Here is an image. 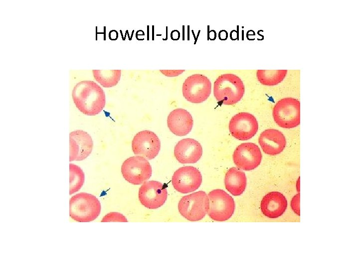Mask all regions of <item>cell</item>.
Wrapping results in <instances>:
<instances>
[{"instance_id":"cell-1","label":"cell","mask_w":359,"mask_h":269,"mask_svg":"<svg viewBox=\"0 0 359 269\" xmlns=\"http://www.w3.org/2000/svg\"><path fill=\"white\" fill-rule=\"evenodd\" d=\"M72 97L78 109L87 116L98 115L106 104L103 90L92 81H82L76 84L72 92Z\"/></svg>"},{"instance_id":"cell-2","label":"cell","mask_w":359,"mask_h":269,"mask_svg":"<svg viewBox=\"0 0 359 269\" xmlns=\"http://www.w3.org/2000/svg\"><path fill=\"white\" fill-rule=\"evenodd\" d=\"M244 91L243 81L234 74L221 75L214 83V97L222 104L231 105L236 104L243 97Z\"/></svg>"},{"instance_id":"cell-3","label":"cell","mask_w":359,"mask_h":269,"mask_svg":"<svg viewBox=\"0 0 359 269\" xmlns=\"http://www.w3.org/2000/svg\"><path fill=\"white\" fill-rule=\"evenodd\" d=\"M101 212V204L94 195L81 192L69 200V215L79 222H89L96 219Z\"/></svg>"},{"instance_id":"cell-4","label":"cell","mask_w":359,"mask_h":269,"mask_svg":"<svg viewBox=\"0 0 359 269\" xmlns=\"http://www.w3.org/2000/svg\"><path fill=\"white\" fill-rule=\"evenodd\" d=\"M209 205L206 193L199 191L182 197L179 203L178 209L180 214L186 219L196 221L205 216Z\"/></svg>"},{"instance_id":"cell-5","label":"cell","mask_w":359,"mask_h":269,"mask_svg":"<svg viewBox=\"0 0 359 269\" xmlns=\"http://www.w3.org/2000/svg\"><path fill=\"white\" fill-rule=\"evenodd\" d=\"M275 123L280 127L290 129L300 123V102L296 99L285 98L278 101L273 110Z\"/></svg>"},{"instance_id":"cell-6","label":"cell","mask_w":359,"mask_h":269,"mask_svg":"<svg viewBox=\"0 0 359 269\" xmlns=\"http://www.w3.org/2000/svg\"><path fill=\"white\" fill-rule=\"evenodd\" d=\"M209 199L208 216L213 220L223 221L229 219L235 209L232 197L221 189H215L208 194Z\"/></svg>"},{"instance_id":"cell-7","label":"cell","mask_w":359,"mask_h":269,"mask_svg":"<svg viewBox=\"0 0 359 269\" xmlns=\"http://www.w3.org/2000/svg\"><path fill=\"white\" fill-rule=\"evenodd\" d=\"M121 172L128 182L139 185L151 177L152 169L147 159L137 155L130 157L124 161L121 166Z\"/></svg>"},{"instance_id":"cell-8","label":"cell","mask_w":359,"mask_h":269,"mask_svg":"<svg viewBox=\"0 0 359 269\" xmlns=\"http://www.w3.org/2000/svg\"><path fill=\"white\" fill-rule=\"evenodd\" d=\"M184 98L192 103H201L207 99L211 91L209 79L201 74H193L188 77L182 85Z\"/></svg>"},{"instance_id":"cell-9","label":"cell","mask_w":359,"mask_h":269,"mask_svg":"<svg viewBox=\"0 0 359 269\" xmlns=\"http://www.w3.org/2000/svg\"><path fill=\"white\" fill-rule=\"evenodd\" d=\"M132 148L135 155L151 160L158 154L161 148V142L155 133L144 130L134 136L132 141Z\"/></svg>"},{"instance_id":"cell-10","label":"cell","mask_w":359,"mask_h":269,"mask_svg":"<svg viewBox=\"0 0 359 269\" xmlns=\"http://www.w3.org/2000/svg\"><path fill=\"white\" fill-rule=\"evenodd\" d=\"M258 124L255 117L246 112H240L231 119L229 130L231 135L240 140L251 138L258 131Z\"/></svg>"},{"instance_id":"cell-11","label":"cell","mask_w":359,"mask_h":269,"mask_svg":"<svg viewBox=\"0 0 359 269\" xmlns=\"http://www.w3.org/2000/svg\"><path fill=\"white\" fill-rule=\"evenodd\" d=\"M168 196L166 188L161 182L151 180L145 182L139 189V199L145 207L155 209L164 205Z\"/></svg>"},{"instance_id":"cell-12","label":"cell","mask_w":359,"mask_h":269,"mask_svg":"<svg viewBox=\"0 0 359 269\" xmlns=\"http://www.w3.org/2000/svg\"><path fill=\"white\" fill-rule=\"evenodd\" d=\"M172 182L174 188L182 193H187L197 189L202 182L199 171L191 166L180 167L174 173Z\"/></svg>"},{"instance_id":"cell-13","label":"cell","mask_w":359,"mask_h":269,"mask_svg":"<svg viewBox=\"0 0 359 269\" xmlns=\"http://www.w3.org/2000/svg\"><path fill=\"white\" fill-rule=\"evenodd\" d=\"M233 159L236 166L243 170H251L259 165L262 154L257 145L252 142L243 143L234 151Z\"/></svg>"},{"instance_id":"cell-14","label":"cell","mask_w":359,"mask_h":269,"mask_svg":"<svg viewBox=\"0 0 359 269\" xmlns=\"http://www.w3.org/2000/svg\"><path fill=\"white\" fill-rule=\"evenodd\" d=\"M93 142L92 137L82 130H76L69 134V161H81L92 152Z\"/></svg>"},{"instance_id":"cell-15","label":"cell","mask_w":359,"mask_h":269,"mask_svg":"<svg viewBox=\"0 0 359 269\" xmlns=\"http://www.w3.org/2000/svg\"><path fill=\"white\" fill-rule=\"evenodd\" d=\"M202 154V148L197 140L190 138L180 140L176 145L174 154L181 163H194L198 161Z\"/></svg>"},{"instance_id":"cell-16","label":"cell","mask_w":359,"mask_h":269,"mask_svg":"<svg viewBox=\"0 0 359 269\" xmlns=\"http://www.w3.org/2000/svg\"><path fill=\"white\" fill-rule=\"evenodd\" d=\"M193 124L191 115L183 109H175L168 116V127L173 134L178 136L187 134L191 131Z\"/></svg>"},{"instance_id":"cell-17","label":"cell","mask_w":359,"mask_h":269,"mask_svg":"<svg viewBox=\"0 0 359 269\" xmlns=\"http://www.w3.org/2000/svg\"><path fill=\"white\" fill-rule=\"evenodd\" d=\"M259 143L264 152L270 155H275L283 151L286 141L284 134L275 129H267L260 135Z\"/></svg>"},{"instance_id":"cell-18","label":"cell","mask_w":359,"mask_h":269,"mask_svg":"<svg viewBox=\"0 0 359 269\" xmlns=\"http://www.w3.org/2000/svg\"><path fill=\"white\" fill-rule=\"evenodd\" d=\"M287 206L285 197L279 192H271L264 196L261 202L262 213L270 218L281 216Z\"/></svg>"},{"instance_id":"cell-19","label":"cell","mask_w":359,"mask_h":269,"mask_svg":"<svg viewBox=\"0 0 359 269\" xmlns=\"http://www.w3.org/2000/svg\"><path fill=\"white\" fill-rule=\"evenodd\" d=\"M224 184L226 189L233 195L242 194L246 186L245 173L236 167L230 168L226 173Z\"/></svg>"},{"instance_id":"cell-20","label":"cell","mask_w":359,"mask_h":269,"mask_svg":"<svg viewBox=\"0 0 359 269\" xmlns=\"http://www.w3.org/2000/svg\"><path fill=\"white\" fill-rule=\"evenodd\" d=\"M95 80L105 88L116 86L120 80L121 70H93Z\"/></svg>"},{"instance_id":"cell-21","label":"cell","mask_w":359,"mask_h":269,"mask_svg":"<svg viewBox=\"0 0 359 269\" xmlns=\"http://www.w3.org/2000/svg\"><path fill=\"white\" fill-rule=\"evenodd\" d=\"M287 73V70H257L256 77L262 85L274 86L280 83L284 79Z\"/></svg>"},{"instance_id":"cell-22","label":"cell","mask_w":359,"mask_h":269,"mask_svg":"<svg viewBox=\"0 0 359 269\" xmlns=\"http://www.w3.org/2000/svg\"><path fill=\"white\" fill-rule=\"evenodd\" d=\"M85 175L83 171L78 165L69 164V194L78 191L84 184Z\"/></svg>"},{"instance_id":"cell-23","label":"cell","mask_w":359,"mask_h":269,"mask_svg":"<svg viewBox=\"0 0 359 269\" xmlns=\"http://www.w3.org/2000/svg\"><path fill=\"white\" fill-rule=\"evenodd\" d=\"M101 222H128L126 218L119 212H112L107 214L101 221Z\"/></svg>"},{"instance_id":"cell-24","label":"cell","mask_w":359,"mask_h":269,"mask_svg":"<svg viewBox=\"0 0 359 269\" xmlns=\"http://www.w3.org/2000/svg\"><path fill=\"white\" fill-rule=\"evenodd\" d=\"M291 206L294 212L300 216V194L293 197L291 202Z\"/></svg>"},{"instance_id":"cell-25","label":"cell","mask_w":359,"mask_h":269,"mask_svg":"<svg viewBox=\"0 0 359 269\" xmlns=\"http://www.w3.org/2000/svg\"><path fill=\"white\" fill-rule=\"evenodd\" d=\"M160 72L168 77H175L183 73L184 70H160Z\"/></svg>"},{"instance_id":"cell-26","label":"cell","mask_w":359,"mask_h":269,"mask_svg":"<svg viewBox=\"0 0 359 269\" xmlns=\"http://www.w3.org/2000/svg\"><path fill=\"white\" fill-rule=\"evenodd\" d=\"M223 36L224 40H225L227 37V33L225 30H221L219 33V37H220L221 40L222 39Z\"/></svg>"}]
</instances>
